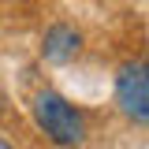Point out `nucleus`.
Instances as JSON below:
<instances>
[{"instance_id": "f03ea898", "label": "nucleus", "mask_w": 149, "mask_h": 149, "mask_svg": "<svg viewBox=\"0 0 149 149\" xmlns=\"http://www.w3.org/2000/svg\"><path fill=\"white\" fill-rule=\"evenodd\" d=\"M116 101L123 116H130L134 123H149V63L134 60L123 63L116 74Z\"/></svg>"}, {"instance_id": "20e7f679", "label": "nucleus", "mask_w": 149, "mask_h": 149, "mask_svg": "<svg viewBox=\"0 0 149 149\" xmlns=\"http://www.w3.org/2000/svg\"><path fill=\"white\" fill-rule=\"evenodd\" d=\"M0 149H11V146H8V142H0Z\"/></svg>"}, {"instance_id": "f257e3e1", "label": "nucleus", "mask_w": 149, "mask_h": 149, "mask_svg": "<svg viewBox=\"0 0 149 149\" xmlns=\"http://www.w3.org/2000/svg\"><path fill=\"white\" fill-rule=\"evenodd\" d=\"M34 119L56 146H82V138H86V119L74 112V104H67L52 90L34 97Z\"/></svg>"}, {"instance_id": "7ed1b4c3", "label": "nucleus", "mask_w": 149, "mask_h": 149, "mask_svg": "<svg viewBox=\"0 0 149 149\" xmlns=\"http://www.w3.org/2000/svg\"><path fill=\"white\" fill-rule=\"evenodd\" d=\"M78 45H82V37L74 34L71 26H52V30L45 34L41 52H45V60H52V63H67V60L78 52Z\"/></svg>"}]
</instances>
